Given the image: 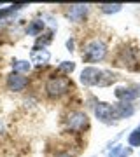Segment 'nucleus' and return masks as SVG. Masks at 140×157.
I'll list each match as a JSON object with an SVG mask.
<instances>
[{"mask_svg": "<svg viewBox=\"0 0 140 157\" xmlns=\"http://www.w3.org/2000/svg\"><path fill=\"white\" fill-rule=\"evenodd\" d=\"M107 54V45L98 39L90 40L82 49V59L86 63H98L102 61Z\"/></svg>", "mask_w": 140, "mask_h": 157, "instance_id": "nucleus-1", "label": "nucleus"}, {"mask_svg": "<svg viewBox=\"0 0 140 157\" xmlns=\"http://www.w3.org/2000/svg\"><path fill=\"white\" fill-rule=\"evenodd\" d=\"M72 87V82L67 77H51L46 84V93L51 98H60V96L67 94Z\"/></svg>", "mask_w": 140, "mask_h": 157, "instance_id": "nucleus-2", "label": "nucleus"}, {"mask_svg": "<svg viewBox=\"0 0 140 157\" xmlns=\"http://www.w3.org/2000/svg\"><path fill=\"white\" fill-rule=\"evenodd\" d=\"M103 75H105V72L100 70V68L86 67L82 72H81V82H82L84 86H88V87H91V86H102Z\"/></svg>", "mask_w": 140, "mask_h": 157, "instance_id": "nucleus-3", "label": "nucleus"}, {"mask_svg": "<svg viewBox=\"0 0 140 157\" xmlns=\"http://www.w3.org/2000/svg\"><path fill=\"white\" fill-rule=\"evenodd\" d=\"M88 126H90V119H88V115L84 112H79V110H75V112H70L67 117V129H70V131H84V129H88Z\"/></svg>", "mask_w": 140, "mask_h": 157, "instance_id": "nucleus-4", "label": "nucleus"}, {"mask_svg": "<svg viewBox=\"0 0 140 157\" xmlns=\"http://www.w3.org/2000/svg\"><path fill=\"white\" fill-rule=\"evenodd\" d=\"M95 115L100 122H105V124H112L114 121H118V117H116V108L112 107V105H109V103H103V101L102 103H96Z\"/></svg>", "mask_w": 140, "mask_h": 157, "instance_id": "nucleus-5", "label": "nucleus"}, {"mask_svg": "<svg viewBox=\"0 0 140 157\" xmlns=\"http://www.w3.org/2000/svg\"><path fill=\"white\" fill-rule=\"evenodd\" d=\"M26 86H28V78L23 77L21 73H14L12 72L11 75L7 77V87H9V91L19 93V91H23Z\"/></svg>", "mask_w": 140, "mask_h": 157, "instance_id": "nucleus-6", "label": "nucleus"}, {"mask_svg": "<svg viewBox=\"0 0 140 157\" xmlns=\"http://www.w3.org/2000/svg\"><path fill=\"white\" fill-rule=\"evenodd\" d=\"M116 98L121 101H126V103H131L133 100H137L140 96V87H118L114 91Z\"/></svg>", "mask_w": 140, "mask_h": 157, "instance_id": "nucleus-7", "label": "nucleus"}, {"mask_svg": "<svg viewBox=\"0 0 140 157\" xmlns=\"http://www.w3.org/2000/svg\"><path fill=\"white\" fill-rule=\"evenodd\" d=\"M86 14H88V6H72L67 12L68 19L74 21V23L82 21L84 17H86Z\"/></svg>", "mask_w": 140, "mask_h": 157, "instance_id": "nucleus-8", "label": "nucleus"}, {"mask_svg": "<svg viewBox=\"0 0 140 157\" xmlns=\"http://www.w3.org/2000/svg\"><path fill=\"white\" fill-rule=\"evenodd\" d=\"M116 117L119 119H126V117H131L135 113V107L131 105V103H126V101H121V103H118L116 105Z\"/></svg>", "mask_w": 140, "mask_h": 157, "instance_id": "nucleus-9", "label": "nucleus"}, {"mask_svg": "<svg viewBox=\"0 0 140 157\" xmlns=\"http://www.w3.org/2000/svg\"><path fill=\"white\" fill-rule=\"evenodd\" d=\"M32 63L35 65H46L51 59V52L46 49H39V51H32Z\"/></svg>", "mask_w": 140, "mask_h": 157, "instance_id": "nucleus-10", "label": "nucleus"}, {"mask_svg": "<svg viewBox=\"0 0 140 157\" xmlns=\"http://www.w3.org/2000/svg\"><path fill=\"white\" fill-rule=\"evenodd\" d=\"M42 30H44V21H42V19H34V21L26 26V33L32 35V37H39V35L42 33Z\"/></svg>", "mask_w": 140, "mask_h": 157, "instance_id": "nucleus-11", "label": "nucleus"}, {"mask_svg": "<svg viewBox=\"0 0 140 157\" xmlns=\"http://www.w3.org/2000/svg\"><path fill=\"white\" fill-rule=\"evenodd\" d=\"M30 68H32V65L28 61H23V59H14L12 61V70H14V73H28Z\"/></svg>", "mask_w": 140, "mask_h": 157, "instance_id": "nucleus-12", "label": "nucleus"}, {"mask_svg": "<svg viewBox=\"0 0 140 157\" xmlns=\"http://www.w3.org/2000/svg\"><path fill=\"white\" fill-rule=\"evenodd\" d=\"M121 4H103V6H100V11L105 12V14H116V12L121 11Z\"/></svg>", "mask_w": 140, "mask_h": 157, "instance_id": "nucleus-13", "label": "nucleus"}, {"mask_svg": "<svg viewBox=\"0 0 140 157\" xmlns=\"http://www.w3.org/2000/svg\"><path fill=\"white\" fill-rule=\"evenodd\" d=\"M51 39H53V33H46V37H39V39H37V42H35V49L34 51H39L40 49V45H42V47H46V45L49 44L51 42Z\"/></svg>", "mask_w": 140, "mask_h": 157, "instance_id": "nucleus-14", "label": "nucleus"}, {"mask_svg": "<svg viewBox=\"0 0 140 157\" xmlns=\"http://www.w3.org/2000/svg\"><path fill=\"white\" fill-rule=\"evenodd\" d=\"M128 145L130 147H140V131L135 129L133 133L128 136Z\"/></svg>", "mask_w": 140, "mask_h": 157, "instance_id": "nucleus-15", "label": "nucleus"}, {"mask_svg": "<svg viewBox=\"0 0 140 157\" xmlns=\"http://www.w3.org/2000/svg\"><path fill=\"white\" fill-rule=\"evenodd\" d=\"M58 70L60 72H65V73H72L74 70H75V63L74 61H63L60 67H58Z\"/></svg>", "mask_w": 140, "mask_h": 157, "instance_id": "nucleus-16", "label": "nucleus"}, {"mask_svg": "<svg viewBox=\"0 0 140 157\" xmlns=\"http://www.w3.org/2000/svg\"><path fill=\"white\" fill-rule=\"evenodd\" d=\"M67 47H68V51H74V39L67 40Z\"/></svg>", "mask_w": 140, "mask_h": 157, "instance_id": "nucleus-17", "label": "nucleus"}, {"mask_svg": "<svg viewBox=\"0 0 140 157\" xmlns=\"http://www.w3.org/2000/svg\"><path fill=\"white\" fill-rule=\"evenodd\" d=\"M130 152H131V148H124V150L121 152V155H119V157H126V155H130Z\"/></svg>", "mask_w": 140, "mask_h": 157, "instance_id": "nucleus-18", "label": "nucleus"}, {"mask_svg": "<svg viewBox=\"0 0 140 157\" xmlns=\"http://www.w3.org/2000/svg\"><path fill=\"white\" fill-rule=\"evenodd\" d=\"M56 157H72V155H70V154H67V152H65V154H60V155H56Z\"/></svg>", "mask_w": 140, "mask_h": 157, "instance_id": "nucleus-19", "label": "nucleus"}]
</instances>
